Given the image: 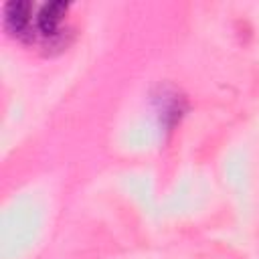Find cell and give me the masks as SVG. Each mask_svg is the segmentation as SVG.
<instances>
[{"mask_svg": "<svg viewBox=\"0 0 259 259\" xmlns=\"http://www.w3.org/2000/svg\"><path fill=\"white\" fill-rule=\"evenodd\" d=\"M30 8L28 0H12L4 6V24L18 38H22L30 28Z\"/></svg>", "mask_w": 259, "mask_h": 259, "instance_id": "obj_1", "label": "cell"}]
</instances>
